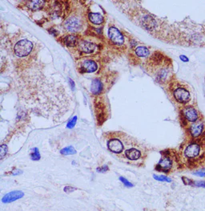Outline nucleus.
<instances>
[{"label":"nucleus","instance_id":"0eeeda50","mask_svg":"<svg viewBox=\"0 0 205 211\" xmlns=\"http://www.w3.org/2000/svg\"><path fill=\"white\" fill-rule=\"evenodd\" d=\"M108 35L109 38L114 44L117 45H122L124 43L123 35L121 34L120 31L114 27H111L108 30Z\"/></svg>","mask_w":205,"mask_h":211},{"label":"nucleus","instance_id":"a211bd4d","mask_svg":"<svg viewBox=\"0 0 205 211\" xmlns=\"http://www.w3.org/2000/svg\"><path fill=\"white\" fill-rule=\"evenodd\" d=\"M136 54L139 57H147L149 55V50L145 47H138L136 49Z\"/></svg>","mask_w":205,"mask_h":211},{"label":"nucleus","instance_id":"c756f323","mask_svg":"<svg viewBox=\"0 0 205 211\" xmlns=\"http://www.w3.org/2000/svg\"><path fill=\"white\" fill-rule=\"evenodd\" d=\"M180 60L184 62H188V59L184 56H180Z\"/></svg>","mask_w":205,"mask_h":211},{"label":"nucleus","instance_id":"39448f33","mask_svg":"<svg viewBox=\"0 0 205 211\" xmlns=\"http://www.w3.org/2000/svg\"><path fill=\"white\" fill-rule=\"evenodd\" d=\"M174 97L181 104H186L191 99L190 92L184 88H178L174 91Z\"/></svg>","mask_w":205,"mask_h":211},{"label":"nucleus","instance_id":"7ed1b4c3","mask_svg":"<svg viewBox=\"0 0 205 211\" xmlns=\"http://www.w3.org/2000/svg\"><path fill=\"white\" fill-rule=\"evenodd\" d=\"M33 49V44L27 39H22L16 44L14 51L19 57H24L28 56Z\"/></svg>","mask_w":205,"mask_h":211},{"label":"nucleus","instance_id":"7c9ffc66","mask_svg":"<svg viewBox=\"0 0 205 211\" xmlns=\"http://www.w3.org/2000/svg\"><path fill=\"white\" fill-rule=\"evenodd\" d=\"M70 83H71V86H72V89H74V88H75V84H74V82H73V80H70Z\"/></svg>","mask_w":205,"mask_h":211},{"label":"nucleus","instance_id":"dca6fc26","mask_svg":"<svg viewBox=\"0 0 205 211\" xmlns=\"http://www.w3.org/2000/svg\"><path fill=\"white\" fill-rule=\"evenodd\" d=\"M88 18L90 21L94 24H101L104 22V17L99 13H90Z\"/></svg>","mask_w":205,"mask_h":211},{"label":"nucleus","instance_id":"b1692460","mask_svg":"<svg viewBox=\"0 0 205 211\" xmlns=\"http://www.w3.org/2000/svg\"><path fill=\"white\" fill-rule=\"evenodd\" d=\"M7 146L6 144H2L1 148H0V156H1V158H3L4 156L7 154Z\"/></svg>","mask_w":205,"mask_h":211},{"label":"nucleus","instance_id":"f257e3e1","mask_svg":"<svg viewBox=\"0 0 205 211\" xmlns=\"http://www.w3.org/2000/svg\"><path fill=\"white\" fill-rule=\"evenodd\" d=\"M184 155L191 165H196V167L205 163V137L194 140L187 144Z\"/></svg>","mask_w":205,"mask_h":211},{"label":"nucleus","instance_id":"f3484780","mask_svg":"<svg viewBox=\"0 0 205 211\" xmlns=\"http://www.w3.org/2000/svg\"><path fill=\"white\" fill-rule=\"evenodd\" d=\"M44 3H45L44 1H42V0H37V1H29V2H27V4H28L29 7L31 8V9L34 10V11H36V10L42 7Z\"/></svg>","mask_w":205,"mask_h":211},{"label":"nucleus","instance_id":"ddd939ff","mask_svg":"<svg viewBox=\"0 0 205 211\" xmlns=\"http://www.w3.org/2000/svg\"><path fill=\"white\" fill-rule=\"evenodd\" d=\"M79 50L82 51L86 53H90V52H94L96 49V45L92 43L87 42V41H82L80 44H79Z\"/></svg>","mask_w":205,"mask_h":211},{"label":"nucleus","instance_id":"9d476101","mask_svg":"<svg viewBox=\"0 0 205 211\" xmlns=\"http://www.w3.org/2000/svg\"><path fill=\"white\" fill-rule=\"evenodd\" d=\"M108 149L111 152H113L115 154H119L123 151V143L118 139H111L107 143Z\"/></svg>","mask_w":205,"mask_h":211},{"label":"nucleus","instance_id":"6ab92c4d","mask_svg":"<svg viewBox=\"0 0 205 211\" xmlns=\"http://www.w3.org/2000/svg\"><path fill=\"white\" fill-rule=\"evenodd\" d=\"M77 43L76 37L74 35H68L66 37L65 39V44H67L68 47H74L75 46V44Z\"/></svg>","mask_w":205,"mask_h":211},{"label":"nucleus","instance_id":"412c9836","mask_svg":"<svg viewBox=\"0 0 205 211\" xmlns=\"http://www.w3.org/2000/svg\"><path fill=\"white\" fill-rule=\"evenodd\" d=\"M154 179H155L156 181H164V182H172V179L168 177L165 176V175H153Z\"/></svg>","mask_w":205,"mask_h":211},{"label":"nucleus","instance_id":"c85d7f7f","mask_svg":"<svg viewBox=\"0 0 205 211\" xmlns=\"http://www.w3.org/2000/svg\"><path fill=\"white\" fill-rule=\"evenodd\" d=\"M22 173H23V171H22V170H19V169H16V170H14L13 172H12V174L16 176V175L21 174Z\"/></svg>","mask_w":205,"mask_h":211},{"label":"nucleus","instance_id":"393cba45","mask_svg":"<svg viewBox=\"0 0 205 211\" xmlns=\"http://www.w3.org/2000/svg\"><path fill=\"white\" fill-rule=\"evenodd\" d=\"M76 121H77V117H74L72 118V120H71V121L67 123V128H68V129H72V128H74L75 124H76Z\"/></svg>","mask_w":205,"mask_h":211},{"label":"nucleus","instance_id":"f8f14e48","mask_svg":"<svg viewBox=\"0 0 205 211\" xmlns=\"http://www.w3.org/2000/svg\"><path fill=\"white\" fill-rule=\"evenodd\" d=\"M183 181L187 186H191L196 188H205V180L203 181H192L191 179L183 177Z\"/></svg>","mask_w":205,"mask_h":211},{"label":"nucleus","instance_id":"4be33fe9","mask_svg":"<svg viewBox=\"0 0 205 211\" xmlns=\"http://www.w3.org/2000/svg\"><path fill=\"white\" fill-rule=\"evenodd\" d=\"M31 158L33 161H38L40 159V154L38 149L35 148L33 149V153L31 154Z\"/></svg>","mask_w":205,"mask_h":211},{"label":"nucleus","instance_id":"4468645a","mask_svg":"<svg viewBox=\"0 0 205 211\" xmlns=\"http://www.w3.org/2000/svg\"><path fill=\"white\" fill-rule=\"evenodd\" d=\"M125 154H126L127 158H128L129 160H131V161L138 160L139 158L141 157V153H140V151L136 148L129 149H127L125 152Z\"/></svg>","mask_w":205,"mask_h":211},{"label":"nucleus","instance_id":"1a4fd4ad","mask_svg":"<svg viewBox=\"0 0 205 211\" xmlns=\"http://www.w3.org/2000/svg\"><path fill=\"white\" fill-rule=\"evenodd\" d=\"M172 160L169 157H163L160 159L159 161V163L157 165V169L160 171H163V172H168L172 168Z\"/></svg>","mask_w":205,"mask_h":211},{"label":"nucleus","instance_id":"aec40b11","mask_svg":"<svg viewBox=\"0 0 205 211\" xmlns=\"http://www.w3.org/2000/svg\"><path fill=\"white\" fill-rule=\"evenodd\" d=\"M61 154L63 155H74V154H76V151L74 149V147L72 146H68V147H66V148L63 149L60 151Z\"/></svg>","mask_w":205,"mask_h":211},{"label":"nucleus","instance_id":"2eb2a0df","mask_svg":"<svg viewBox=\"0 0 205 211\" xmlns=\"http://www.w3.org/2000/svg\"><path fill=\"white\" fill-rule=\"evenodd\" d=\"M103 89V85L102 82L99 79H95L92 81L91 86V91L93 94L97 95L100 93Z\"/></svg>","mask_w":205,"mask_h":211},{"label":"nucleus","instance_id":"20e7f679","mask_svg":"<svg viewBox=\"0 0 205 211\" xmlns=\"http://www.w3.org/2000/svg\"><path fill=\"white\" fill-rule=\"evenodd\" d=\"M182 114L184 116V119L191 124L196 122L199 119V112L196 111V108H194L193 107H191V106L183 108Z\"/></svg>","mask_w":205,"mask_h":211},{"label":"nucleus","instance_id":"f03ea898","mask_svg":"<svg viewBox=\"0 0 205 211\" xmlns=\"http://www.w3.org/2000/svg\"><path fill=\"white\" fill-rule=\"evenodd\" d=\"M190 136L194 140H199L205 137V125L203 121H197L196 122L192 123L188 128Z\"/></svg>","mask_w":205,"mask_h":211},{"label":"nucleus","instance_id":"423d86ee","mask_svg":"<svg viewBox=\"0 0 205 211\" xmlns=\"http://www.w3.org/2000/svg\"><path fill=\"white\" fill-rule=\"evenodd\" d=\"M64 27L68 31L71 32H77L79 31L82 27L81 20L76 17H71L67 19L64 23Z\"/></svg>","mask_w":205,"mask_h":211},{"label":"nucleus","instance_id":"9b49d317","mask_svg":"<svg viewBox=\"0 0 205 211\" xmlns=\"http://www.w3.org/2000/svg\"><path fill=\"white\" fill-rule=\"evenodd\" d=\"M82 69L85 72H94L97 70V64H96V62L92 61V60H84L82 63Z\"/></svg>","mask_w":205,"mask_h":211},{"label":"nucleus","instance_id":"a878e982","mask_svg":"<svg viewBox=\"0 0 205 211\" xmlns=\"http://www.w3.org/2000/svg\"><path fill=\"white\" fill-rule=\"evenodd\" d=\"M119 180H120L123 183V185H124L126 187H129V188H131V187H133L132 183H131L130 181H128L127 180L126 178H124L123 177H119Z\"/></svg>","mask_w":205,"mask_h":211},{"label":"nucleus","instance_id":"bb28decb","mask_svg":"<svg viewBox=\"0 0 205 211\" xmlns=\"http://www.w3.org/2000/svg\"><path fill=\"white\" fill-rule=\"evenodd\" d=\"M77 189L75 188V187H72V186H67L66 187H64V189H63V190H64V192H66L67 194H70V193H72L74 192L75 190H76Z\"/></svg>","mask_w":205,"mask_h":211},{"label":"nucleus","instance_id":"6e6552de","mask_svg":"<svg viewBox=\"0 0 205 211\" xmlns=\"http://www.w3.org/2000/svg\"><path fill=\"white\" fill-rule=\"evenodd\" d=\"M24 196V193L19 190H15L11 192L8 193L6 195H4L3 198H2V202L3 203H11V202H16L17 200L20 199Z\"/></svg>","mask_w":205,"mask_h":211},{"label":"nucleus","instance_id":"5701e85b","mask_svg":"<svg viewBox=\"0 0 205 211\" xmlns=\"http://www.w3.org/2000/svg\"><path fill=\"white\" fill-rule=\"evenodd\" d=\"M192 174L194 176L199 177H205V167L200 168V169H197V170L194 171Z\"/></svg>","mask_w":205,"mask_h":211},{"label":"nucleus","instance_id":"cd10ccee","mask_svg":"<svg viewBox=\"0 0 205 211\" xmlns=\"http://www.w3.org/2000/svg\"><path fill=\"white\" fill-rule=\"evenodd\" d=\"M107 170H108L107 165H104V166H103L101 168H97V171H98L99 173H104V172H107Z\"/></svg>","mask_w":205,"mask_h":211}]
</instances>
